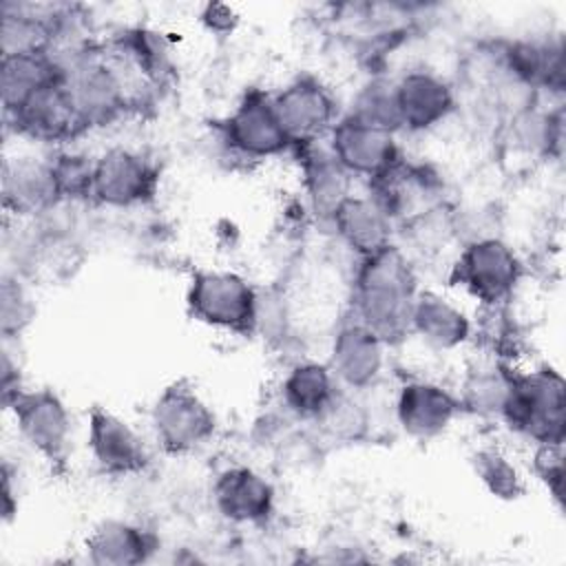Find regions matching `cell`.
Returning <instances> with one entry per match:
<instances>
[{
	"label": "cell",
	"mask_w": 566,
	"mask_h": 566,
	"mask_svg": "<svg viewBox=\"0 0 566 566\" xmlns=\"http://www.w3.org/2000/svg\"><path fill=\"white\" fill-rule=\"evenodd\" d=\"M197 310L214 323L237 325L250 318V294L234 276H206L197 283Z\"/></svg>",
	"instance_id": "cell-1"
},
{
	"label": "cell",
	"mask_w": 566,
	"mask_h": 566,
	"mask_svg": "<svg viewBox=\"0 0 566 566\" xmlns=\"http://www.w3.org/2000/svg\"><path fill=\"white\" fill-rule=\"evenodd\" d=\"M15 416L20 418L22 431L46 453H55L62 447L66 433L64 411L49 394H35L15 398Z\"/></svg>",
	"instance_id": "cell-2"
},
{
	"label": "cell",
	"mask_w": 566,
	"mask_h": 566,
	"mask_svg": "<svg viewBox=\"0 0 566 566\" xmlns=\"http://www.w3.org/2000/svg\"><path fill=\"white\" fill-rule=\"evenodd\" d=\"M97 188L104 199L128 201L139 197L146 186V170L126 153H115L95 172Z\"/></svg>",
	"instance_id": "cell-3"
},
{
	"label": "cell",
	"mask_w": 566,
	"mask_h": 566,
	"mask_svg": "<svg viewBox=\"0 0 566 566\" xmlns=\"http://www.w3.org/2000/svg\"><path fill=\"white\" fill-rule=\"evenodd\" d=\"M234 137L243 148L268 153L281 146L285 130L279 117L263 104H245L234 117Z\"/></svg>",
	"instance_id": "cell-4"
},
{
	"label": "cell",
	"mask_w": 566,
	"mask_h": 566,
	"mask_svg": "<svg viewBox=\"0 0 566 566\" xmlns=\"http://www.w3.org/2000/svg\"><path fill=\"white\" fill-rule=\"evenodd\" d=\"M55 190L57 184L51 168L44 170L33 164H15L13 168H7L4 199L7 203H13L15 210L42 203Z\"/></svg>",
	"instance_id": "cell-5"
},
{
	"label": "cell",
	"mask_w": 566,
	"mask_h": 566,
	"mask_svg": "<svg viewBox=\"0 0 566 566\" xmlns=\"http://www.w3.org/2000/svg\"><path fill=\"white\" fill-rule=\"evenodd\" d=\"M93 444L99 460L115 469H128L139 460V447L133 433L117 420L102 416L93 422Z\"/></svg>",
	"instance_id": "cell-6"
},
{
	"label": "cell",
	"mask_w": 566,
	"mask_h": 566,
	"mask_svg": "<svg viewBox=\"0 0 566 566\" xmlns=\"http://www.w3.org/2000/svg\"><path fill=\"white\" fill-rule=\"evenodd\" d=\"M161 431L166 440L175 444H186L197 440L206 431V413L190 396H168L161 405Z\"/></svg>",
	"instance_id": "cell-7"
},
{
	"label": "cell",
	"mask_w": 566,
	"mask_h": 566,
	"mask_svg": "<svg viewBox=\"0 0 566 566\" xmlns=\"http://www.w3.org/2000/svg\"><path fill=\"white\" fill-rule=\"evenodd\" d=\"M338 146L345 157L356 168H378L387 161L389 144L380 135L378 128H369L365 124L358 126H345L338 135Z\"/></svg>",
	"instance_id": "cell-8"
},
{
	"label": "cell",
	"mask_w": 566,
	"mask_h": 566,
	"mask_svg": "<svg viewBox=\"0 0 566 566\" xmlns=\"http://www.w3.org/2000/svg\"><path fill=\"white\" fill-rule=\"evenodd\" d=\"M283 130H310L327 117V102L312 86H296L285 93L276 113Z\"/></svg>",
	"instance_id": "cell-9"
},
{
	"label": "cell",
	"mask_w": 566,
	"mask_h": 566,
	"mask_svg": "<svg viewBox=\"0 0 566 566\" xmlns=\"http://www.w3.org/2000/svg\"><path fill=\"white\" fill-rule=\"evenodd\" d=\"M398 104V108H402L409 119L424 124L444 111L447 93L444 86H440L436 80L427 75H413L405 82Z\"/></svg>",
	"instance_id": "cell-10"
},
{
	"label": "cell",
	"mask_w": 566,
	"mask_h": 566,
	"mask_svg": "<svg viewBox=\"0 0 566 566\" xmlns=\"http://www.w3.org/2000/svg\"><path fill=\"white\" fill-rule=\"evenodd\" d=\"M449 400L444 394L433 387H413L405 394L402 416L409 427H418L420 431H429L440 427L449 416Z\"/></svg>",
	"instance_id": "cell-11"
},
{
	"label": "cell",
	"mask_w": 566,
	"mask_h": 566,
	"mask_svg": "<svg viewBox=\"0 0 566 566\" xmlns=\"http://www.w3.org/2000/svg\"><path fill=\"white\" fill-rule=\"evenodd\" d=\"M471 283L480 292H500L509 279V261L497 245H480L467 261Z\"/></svg>",
	"instance_id": "cell-12"
},
{
	"label": "cell",
	"mask_w": 566,
	"mask_h": 566,
	"mask_svg": "<svg viewBox=\"0 0 566 566\" xmlns=\"http://www.w3.org/2000/svg\"><path fill=\"white\" fill-rule=\"evenodd\" d=\"M290 396L298 409H305V411L321 409L327 398V378L323 369H316V367L298 369L296 376L290 380Z\"/></svg>",
	"instance_id": "cell-13"
},
{
	"label": "cell",
	"mask_w": 566,
	"mask_h": 566,
	"mask_svg": "<svg viewBox=\"0 0 566 566\" xmlns=\"http://www.w3.org/2000/svg\"><path fill=\"white\" fill-rule=\"evenodd\" d=\"M340 212L347 214V228L352 234V241L360 245H376L380 239V223L378 217L371 214L374 210L365 208L363 203H349Z\"/></svg>",
	"instance_id": "cell-14"
},
{
	"label": "cell",
	"mask_w": 566,
	"mask_h": 566,
	"mask_svg": "<svg viewBox=\"0 0 566 566\" xmlns=\"http://www.w3.org/2000/svg\"><path fill=\"white\" fill-rule=\"evenodd\" d=\"M371 298H374V301H380V298H382V301H387V292H385V294L374 292V294H371ZM389 310H391V312L396 310V287H391V290H389Z\"/></svg>",
	"instance_id": "cell-15"
}]
</instances>
